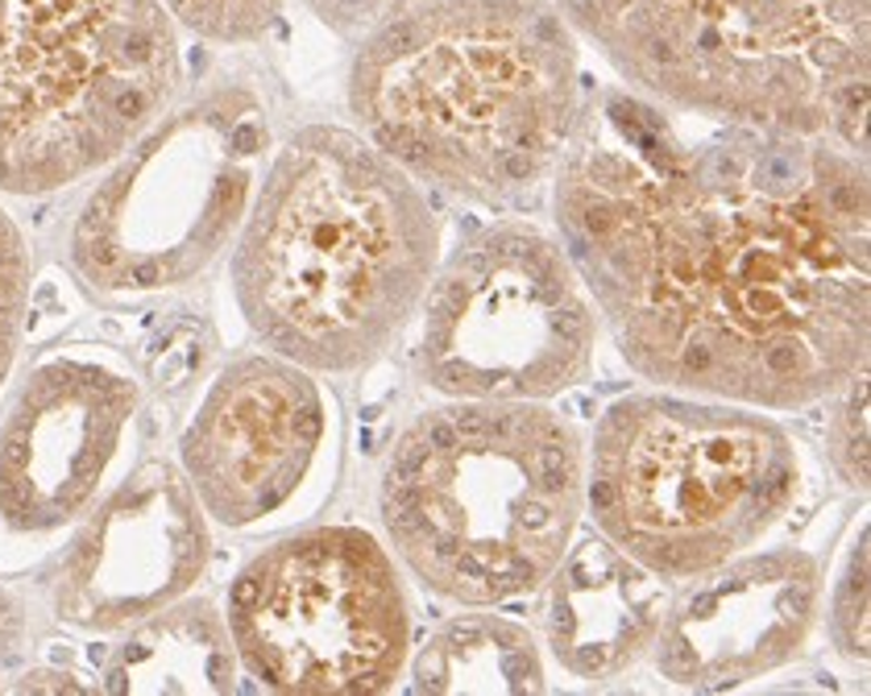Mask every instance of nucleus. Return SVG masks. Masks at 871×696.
Masks as SVG:
<instances>
[{"instance_id":"nucleus-16","label":"nucleus","mask_w":871,"mask_h":696,"mask_svg":"<svg viewBox=\"0 0 871 696\" xmlns=\"http://www.w3.org/2000/svg\"><path fill=\"white\" fill-rule=\"evenodd\" d=\"M236 650L213 605H166L117 647L108 693H233Z\"/></svg>"},{"instance_id":"nucleus-5","label":"nucleus","mask_w":871,"mask_h":696,"mask_svg":"<svg viewBox=\"0 0 871 696\" xmlns=\"http://www.w3.org/2000/svg\"><path fill=\"white\" fill-rule=\"evenodd\" d=\"M664 108L868 154L871 0H552Z\"/></svg>"},{"instance_id":"nucleus-1","label":"nucleus","mask_w":871,"mask_h":696,"mask_svg":"<svg viewBox=\"0 0 871 696\" xmlns=\"http://www.w3.org/2000/svg\"><path fill=\"white\" fill-rule=\"evenodd\" d=\"M552 211L593 311L648 382L797 411L868 370V163L818 133L581 100Z\"/></svg>"},{"instance_id":"nucleus-6","label":"nucleus","mask_w":871,"mask_h":696,"mask_svg":"<svg viewBox=\"0 0 871 696\" xmlns=\"http://www.w3.org/2000/svg\"><path fill=\"white\" fill-rule=\"evenodd\" d=\"M797 493V443L759 407L631 395L593 427L589 514L618 552L664 580L706 577L747 552Z\"/></svg>"},{"instance_id":"nucleus-2","label":"nucleus","mask_w":871,"mask_h":696,"mask_svg":"<svg viewBox=\"0 0 871 696\" xmlns=\"http://www.w3.org/2000/svg\"><path fill=\"white\" fill-rule=\"evenodd\" d=\"M581 100V42L552 0H386L349 63L361 138L473 204L536 191Z\"/></svg>"},{"instance_id":"nucleus-12","label":"nucleus","mask_w":871,"mask_h":696,"mask_svg":"<svg viewBox=\"0 0 871 696\" xmlns=\"http://www.w3.org/2000/svg\"><path fill=\"white\" fill-rule=\"evenodd\" d=\"M329 402L311 370L286 357H241L213 382L183 436V473L225 527H258L286 511L316 473Z\"/></svg>"},{"instance_id":"nucleus-15","label":"nucleus","mask_w":871,"mask_h":696,"mask_svg":"<svg viewBox=\"0 0 871 696\" xmlns=\"http://www.w3.org/2000/svg\"><path fill=\"white\" fill-rule=\"evenodd\" d=\"M540 627L552 659L577 680H614L652 650L668 593L652 568L618 552L606 534L568 547L540 584Z\"/></svg>"},{"instance_id":"nucleus-10","label":"nucleus","mask_w":871,"mask_h":696,"mask_svg":"<svg viewBox=\"0 0 871 696\" xmlns=\"http://www.w3.org/2000/svg\"><path fill=\"white\" fill-rule=\"evenodd\" d=\"M229 639L274 693H386L411 655V605L374 534L311 527L245 564L229 593Z\"/></svg>"},{"instance_id":"nucleus-23","label":"nucleus","mask_w":871,"mask_h":696,"mask_svg":"<svg viewBox=\"0 0 871 696\" xmlns=\"http://www.w3.org/2000/svg\"><path fill=\"white\" fill-rule=\"evenodd\" d=\"M22 630H25L22 605L0 589V668L13 659V650H17V643H22Z\"/></svg>"},{"instance_id":"nucleus-4","label":"nucleus","mask_w":871,"mask_h":696,"mask_svg":"<svg viewBox=\"0 0 871 696\" xmlns=\"http://www.w3.org/2000/svg\"><path fill=\"white\" fill-rule=\"evenodd\" d=\"M586 511V448L543 402H473L415 415L395 440L377 514L415 580L457 605L536 593Z\"/></svg>"},{"instance_id":"nucleus-11","label":"nucleus","mask_w":871,"mask_h":696,"mask_svg":"<svg viewBox=\"0 0 871 696\" xmlns=\"http://www.w3.org/2000/svg\"><path fill=\"white\" fill-rule=\"evenodd\" d=\"M138 415V382L95 357L29 373L0 427V568L42 552L95 502Z\"/></svg>"},{"instance_id":"nucleus-9","label":"nucleus","mask_w":871,"mask_h":696,"mask_svg":"<svg viewBox=\"0 0 871 696\" xmlns=\"http://www.w3.org/2000/svg\"><path fill=\"white\" fill-rule=\"evenodd\" d=\"M598 311L565 245L523 220L490 224L432 274L420 373L436 395L548 402L586 377Z\"/></svg>"},{"instance_id":"nucleus-22","label":"nucleus","mask_w":871,"mask_h":696,"mask_svg":"<svg viewBox=\"0 0 871 696\" xmlns=\"http://www.w3.org/2000/svg\"><path fill=\"white\" fill-rule=\"evenodd\" d=\"M307 9L341 38H357L386 9V0H307Z\"/></svg>"},{"instance_id":"nucleus-7","label":"nucleus","mask_w":871,"mask_h":696,"mask_svg":"<svg viewBox=\"0 0 871 696\" xmlns=\"http://www.w3.org/2000/svg\"><path fill=\"white\" fill-rule=\"evenodd\" d=\"M179 70L166 0H0V191L47 195L113 163Z\"/></svg>"},{"instance_id":"nucleus-18","label":"nucleus","mask_w":871,"mask_h":696,"mask_svg":"<svg viewBox=\"0 0 871 696\" xmlns=\"http://www.w3.org/2000/svg\"><path fill=\"white\" fill-rule=\"evenodd\" d=\"M286 0H166L170 17L213 42H254L283 17Z\"/></svg>"},{"instance_id":"nucleus-13","label":"nucleus","mask_w":871,"mask_h":696,"mask_svg":"<svg viewBox=\"0 0 871 696\" xmlns=\"http://www.w3.org/2000/svg\"><path fill=\"white\" fill-rule=\"evenodd\" d=\"M208 527L191 481L142 464L75 534L54 584V614L79 630H125L175 605L208 568Z\"/></svg>"},{"instance_id":"nucleus-3","label":"nucleus","mask_w":871,"mask_h":696,"mask_svg":"<svg viewBox=\"0 0 871 696\" xmlns=\"http://www.w3.org/2000/svg\"><path fill=\"white\" fill-rule=\"evenodd\" d=\"M440 216L377 145L307 125L274 154L241 220L233 291L245 324L311 373L370 365L424 302Z\"/></svg>"},{"instance_id":"nucleus-21","label":"nucleus","mask_w":871,"mask_h":696,"mask_svg":"<svg viewBox=\"0 0 871 696\" xmlns=\"http://www.w3.org/2000/svg\"><path fill=\"white\" fill-rule=\"evenodd\" d=\"M25 302H29V254H25L22 229L0 208V386L17 357Z\"/></svg>"},{"instance_id":"nucleus-17","label":"nucleus","mask_w":871,"mask_h":696,"mask_svg":"<svg viewBox=\"0 0 871 696\" xmlns=\"http://www.w3.org/2000/svg\"><path fill=\"white\" fill-rule=\"evenodd\" d=\"M415 693H543L548 672L531 630L502 614H461L424 639L411 659Z\"/></svg>"},{"instance_id":"nucleus-19","label":"nucleus","mask_w":871,"mask_h":696,"mask_svg":"<svg viewBox=\"0 0 871 696\" xmlns=\"http://www.w3.org/2000/svg\"><path fill=\"white\" fill-rule=\"evenodd\" d=\"M830 643L838 655L855 663H868V527L859 531V543L850 547L843 577L830 593Z\"/></svg>"},{"instance_id":"nucleus-14","label":"nucleus","mask_w":871,"mask_h":696,"mask_svg":"<svg viewBox=\"0 0 871 696\" xmlns=\"http://www.w3.org/2000/svg\"><path fill=\"white\" fill-rule=\"evenodd\" d=\"M822 609V564L800 547H772L709 568L681 602H668L652 643L668 684L727 693L793 663Z\"/></svg>"},{"instance_id":"nucleus-8","label":"nucleus","mask_w":871,"mask_h":696,"mask_svg":"<svg viewBox=\"0 0 871 696\" xmlns=\"http://www.w3.org/2000/svg\"><path fill=\"white\" fill-rule=\"evenodd\" d=\"M270 120L249 88H213L154 120L88 195L72 266L104 295H158L213 266L261 183Z\"/></svg>"},{"instance_id":"nucleus-20","label":"nucleus","mask_w":871,"mask_h":696,"mask_svg":"<svg viewBox=\"0 0 871 696\" xmlns=\"http://www.w3.org/2000/svg\"><path fill=\"white\" fill-rule=\"evenodd\" d=\"M838 407L825 423V452L850 489H868V370L838 390Z\"/></svg>"}]
</instances>
